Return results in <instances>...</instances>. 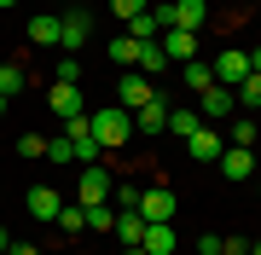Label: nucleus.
<instances>
[{"mask_svg": "<svg viewBox=\"0 0 261 255\" xmlns=\"http://www.w3.org/2000/svg\"><path fill=\"white\" fill-rule=\"evenodd\" d=\"M232 6H238V0H232Z\"/></svg>", "mask_w": 261, "mask_h": 255, "instance_id": "41", "label": "nucleus"}, {"mask_svg": "<svg viewBox=\"0 0 261 255\" xmlns=\"http://www.w3.org/2000/svg\"><path fill=\"white\" fill-rule=\"evenodd\" d=\"M23 87H29V70L23 64H0V93L12 99V93H23Z\"/></svg>", "mask_w": 261, "mask_h": 255, "instance_id": "22", "label": "nucleus"}, {"mask_svg": "<svg viewBox=\"0 0 261 255\" xmlns=\"http://www.w3.org/2000/svg\"><path fill=\"white\" fill-rule=\"evenodd\" d=\"M209 23V0H168V29H203Z\"/></svg>", "mask_w": 261, "mask_h": 255, "instance_id": "7", "label": "nucleus"}, {"mask_svg": "<svg viewBox=\"0 0 261 255\" xmlns=\"http://www.w3.org/2000/svg\"><path fill=\"white\" fill-rule=\"evenodd\" d=\"M197 255H226V244H221L215 232H203V238H197Z\"/></svg>", "mask_w": 261, "mask_h": 255, "instance_id": "33", "label": "nucleus"}, {"mask_svg": "<svg viewBox=\"0 0 261 255\" xmlns=\"http://www.w3.org/2000/svg\"><path fill=\"white\" fill-rule=\"evenodd\" d=\"M53 81H82V58H75V52H64V58L53 64Z\"/></svg>", "mask_w": 261, "mask_h": 255, "instance_id": "27", "label": "nucleus"}, {"mask_svg": "<svg viewBox=\"0 0 261 255\" xmlns=\"http://www.w3.org/2000/svg\"><path fill=\"white\" fill-rule=\"evenodd\" d=\"M157 47H163L168 64H192V58H197V35H192V29H163Z\"/></svg>", "mask_w": 261, "mask_h": 255, "instance_id": "8", "label": "nucleus"}, {"mask_svg": "<svg viewBox=\"0 0 261 255\" xmlns=\"http://www.w3.org/2000/svg\"><path fill=\"white\" fill-rule=\"evenodd\" d=\"M111 203H116V209H140V186H134V180H122V186L111 191Z\"/></svg>", "mask_w": 261, "mask_h": 255, "instance_id": "30", "label": "nucleus"}, {"mask_svg": "<svg viewBox=\"0 0 261 255\" xmlns=\"http://www.w3.org/2000/svg\"><path fill=\"white\" fill-rule=\"evenodd\" d=\"M221 174L232 180V186H238V180H250V174H255V151H244V145H226V151H221Z\"/></svg>", "mask_w": 261, "mask_h": 255, "instance_id": "14", "label": "nucleus"}, {"mask_svg": "<svg viewBox=\"0 0 261 255\" xmlns=\"http://www.w3.org/2000/svg\"><path fill=\"white\" fill-rule=\"evenodd\" d=\"M47 157L53 162H75V145L64 139V133H53V139H47Z\"/></svg>", "mask_w": 261, "mask_h": 255, "instance_id": "31", "label": "nucleus"}, {"mask_svg": "<svg viewBox=\"0 0 261 255\" xmlns=\"http://www.w3.org/2000/svg\"><path fill=\"white\" fill-rule=\"evenodd\" d=\"M140 220H174V191L168 186H140Z\"/></svg>", "mask_w": 261, "mask_h": 255, "instance_id": "9", "label": "nucleus"}, {"mask_svg": "<svg viewBox=\"0 0 261 255\" xmlns=\"http://www.w3.org/2000/svg\"><path fill=\"white\" fill-rule=\"evenodd\" d=\"M18 157H47V133H23V139H18Z\"/></svg>", "mask_w": 261, "mask_h": 255, "instance_id": "32", "label": "nucleus"}, {"mask_svg": "<svg viewBox=\"0 0 261 255\" xmlns=\"http://www.w3.org/2000/svg\"><path fill=\"white\" fill-rule=\"evenodd\" d=\"M47 104H53L58 122H70V116H87V104H82V81H53V87H47Z\"/></svg>", "mask_w": 261, "mask_h": 255, "instance_id": "4", "label": "nucleus"}, {"mask_svg": "<svg viewBox=\"0 0 261 255\" xmlns=\"http://www.w3.org/2000/svg\"><path fill=\"white\" fill-rule=\"evenodd\" d=\"M209 70H215V87H238L244 76H250V52H244V47H226Z\"/></svg>", "mask_w": 261, "mask_h": 255, "instance_id": "6", "label": "nucleus"}, {"mask_svg": "<svg viewBox=\"0 0 261 255\" xmlns=\"http://www.w3.org/2000/svg\"><path fill=\"white\" fill-rule=\"evenodd\" d=\"M58 226H64V232H87V209L82 203H64V209H58Z\"/></svg>", "mask_w": 261, "mask_h": 255, "instance_id": "26", "label": "nucleus"}, {"mask_svg": "<svg viewBox=\"0 0 261 255\" xmlns=\"http://www.w3.org/2000/svg\"><path fill=\"white\" fill-rule=\"evenodd\" d=\"M0 255H12V249H0Z\"/></svg>", "mask_w": 261, "mask_h": 255, "instance_id": "40", "label": "nucleus"}, {"mask_svg": "<svg viewBox=\"0 0 261 255\" xmlns=\"http://www.w3.org/2000/svg\"><path fill=\"white\" fill-rule=\"evenodd\" d=\"M23 41H29V47H41V52H53L58 41H64V18H58V12H41V18H29Z\"/></svg>", "mask_w": 261, "mask_h": 255, "instance_id": "5", "label": "nucleus"}, {"mask_svg": "<svg viewBox=\"0 0 261 255\" xmlns=\"http://www.w3.org/2000/svg\"><path fill=\"white\" fill-rule=\"evenodd\" d=\"M128 35H134V41H157L163 29H157V18H151V12H140V18L128 23Z\"/></svg>", "mask_w": 261, "mask_h": 255, "instance_id": "28", "label": "nucleus"}, {"mask_svg": "<svg viewBox=\"0 0 261 255\" xmlns=\"http://www.w3.org/2000/svg\"><path fill=\"white\" fill-rule=\"evenodd\" d=\"M180 70H186V93H209L215 87V70L203 64V58H192V64H180Z\"/></svg>", "mask_w": 261, "mask_h": 255, "instance_id": "20", "label": "nucleus"}, {"mask_svg": "<svg viewBox=\"0 0 261 255\" xmlns=\"http://www.w3.org/2000/svg\"><path fill=\"white\" fill-rule=\"evenodd\" d=\"M58 209H64V197L53 186H29V215L35 220H58Z\"/></svg>", "mask_w": 261, "mask_h": 255, "instance_id": "16", "label": "nucleus"}, {"mask_svg": "<svg viewBox=\"0 0 261 255\" xmlns=\"http://www.w3.org/2000/svg\"><path fill=\"white\" fill-rule=\"evenodd\" d=\"M232 87H209V93H197V110H203V122H226L232 116Z\"/></svg>", "mask_w": 261, "mask_h": 255, "instance_id": "12", "label": "nucleus"}, {"mask_svg": "<svg viewBox=\"0 0 261 255\" xmlns=\"http://www.w3.org/2000/svg\"><path fill=\"white\" fill-rule=\"evenodd\" d=\"M58 18H64V41H58V47H64V52H82V47H87V35H93V18H87L82 6L58 12Z\"/></svg>", "mask_w": 261, "mask_h": 255, "instance_id": "10", "label": "nucleus"}, {"mask_svg": "<svg viewBox=\"0 0 261 255\" xmlns=\"http://www.w3.org/2000/svg\"><path fill=\"white\" fill-rule=\"evenodd\" d=\"M111 58H116V64H140V41H134V35H116L111 41Z\"/></svg>", "mask_w": 261, "mask_h": 255, "instance_id": "25", "label": "nucleus"}, {"mask_svg": "<svg viewBox=\"0 0 261 255\" xmlns=\"http://www.w3.org/2000/svg\"><path fill=\"white\" fill-rule=\"evenodd\" d=\"M232 93H238V104H244V110H261V76H244Z\"/></svg>", "mask_w": 261, "mask_h": 255, "instance_id": "24", "label": "nucleus"}, {"mask_svg": "<svg viewBox=\"0 0 261 255\" xmlns=\"http://www.w3.org/2000/svg\"><path fill=\"white\" fill-rule=\"evenodd\" d=\"M250 255H261V238H255V244H250Z\"/></svg>", "mask_w": 261, "mask_h": 255, "instance_id": "38", "label": "nucleus"}, {"mask_svg": "<svg viewBox=\"0 0 261 255\" xmlns=\"http://www.w3.org/2000/svg\"><path fill=\"white\" fill-rule=\"evenodd\" d=\"M250 76H261V47H250Z\"/></svg>", "mask_w": 261, "mask_h": 255, "instance_id": "34", "label": "nucleus"}, {"mask_svg": "<svg viewBox=\"0 0 261 255\" xmlns=\"http://www.w3.org/2000/svg\"><path fill=\"white\" fill-rule=\"evenodd\" d=\"M168 110H174V104L157 93L151 104H140V110H134V128H140V133H163V128H168Z\"/></svg>", "mask_w": 261, "mask_h": 255, "instance_id": "13", "label": "nucleus"}, {"mask_svg": "<svg viewBox=\"0 0 261 255\" xmlns=\"http://www.w3.org/2000/svg\"><path fill=\"white\" fill-rule=\"evenodd\" d=\"M116 238H122V249H134L145 238V220H140V209H116Z\"/></svg>", "mask_w": 261, "mask_h": 255, "instance_id": "17", "label": "nucleus"}, {"mask_svg": "<svg viewBox=\"0 0 261 255\" xmlns=\"http://www.w3.org/2000/svg\"><path fill=\"white\" fill-rule=\"evenodd\" d=\"M87 226L93 232H116V203H87Z\"/></svg>", "mask_w": 261, "mask_h": 255, "instance_id": "21", "label": "nucleus"}, {"mask_svg": "<svg viewBox=\"0 0 261 255\" xmlns=\"http://www.w3.org/2000/svg\"><path fill=\"white\" fill-rule=\"evenodd\" d=\"M255 139H261V122H255V116H238V122H232V145L255 151Z\"/></svg>", "mask_w": 261, "mask_h": 255, "instance_id": "23", "label": "nucleus"}, {"mask_svg": "<svg viewBox=\"0 0 261 255\" xmlns=\"http://www.w3.org/2000/svg\"><path fill=\"white\" fill-rule=\"evenodd\" d=\"M12 6H18V0H0V12H12Z\"/></svg>", "mask_w": 261, "mask_h": 255, "instance_id": "36", "label": "nucleus"}, {"mask_svg": "<svg viewBox=\"0 0 261 255\" xmlns=\"http://www.w3.org/2000/svg\"><path fill=\"white\" fill-rule=\"evenodd\" d=\"M0 110H6V93H0Z\"/></svg>", "mask_w": 261, "mask_h": 255, "instance_id": "39", "label": "nucleus"}, {"mask_svg": "<svg viewBox=\"0 0 261 255\" xmlns=\"http://www.w3.org/2000/svg\"><path fill=\"white\" fill-rule=\"evenodd\" d=\"M12 255H41V249L35 244H12Z\"/></svg>", "mask_w": 261, "mask_h": 255, "instance_id": "35", "label": "nucleus"}, {"mask_svg": "<svg viewBox=\"0 0 261 255\" xmlns=\"http://www.w3.org/2000/svg\"><path fill=\"white\" fill-rule=\"evenodd\" d=\"M186 151H192V162H221L226 139H221L215 128H197V133H186Z\"/></svg>", "mask_w": 261, "mask_h": 255, "instance_id": "11", "label": "nucleus"}, {"mask_svg": "<svg viewBox=\"0 0 261 255\" xmlns=\"http://www.w3.org/2000/svg\"><path fill=\"white\" fill-rule=\"evenodd\" d=\"M87 122H93V139L105 145V151L128 145V133H134V116L122 110V104H105V110H87Z\"/></svg>", "mask_w": 261, "mask_h": 255, "instance_id": "1", "label": "nucleus"}, {"mask_svg": "<svg viewBox=\"0 0 261 255\" xmlns=\"http://www.w3.org/2000/svg\"><path fill=\"white\" fill-rule=\"evenodd\" d=\"M111 191H116L111 174H105L99 162H82V174H75V203H82V209L87 203H111Z\"/></svg>", "mask_w": 261, "mask_h": 255, "instance_id": "2", "label": "nucleus"}, {"mask_svg": "<svg viewBox=\"0 0 261 255\" xmlns=\"http://www.w3.org/2000/svg\"><path fill=\"white\" fill-rule=\"evenodd\" d=\"M163 70H168V58H163V47H157V41H140V76H151V81H157Z\"/></svg>", "mask_w": 261, "mask_h": 255, "instance_id": "19", "label": "nucleus"}, {"mask_svg": "<svg viewBox=\"0 0 261 255\" xmlns=\"http://www.w3.org/2000/svg\"><path fill=\"white\" fill-rule=\"evenodd\" d=\"M151 99H157V81H151V76H140V70H128V76H122L116 81V104H122V110H140V104H151Z\"/></svg>", "mask_w": 261, "mask_h": 255, "instance_id": "3", "label": "nucleus"}, {"mask_svg": "<svg viewBox=\"0 0 261 255\" xmlns=\"http://www.w3.org/2000/svg\"><path fill=\"white\" fill-rule=\"evenodd\" d=\"M122 255H145V249H140V244H134V249H122Z\"/></svg>", "mask_w": 261, "mask_h": 255, "instance_id": "37", "label": "nucleus"}, {"mask_svg": "<svg viewBox=\"0 0 261 255\" xmlns=\"http://www.w3.org/2000/svg\"><path fill=\"white\" fill-rule=\"evenodd\" d=\"M140 249H145V255H174V226H168V220H145Z\"/></svg>", "mask_w": 261, "mask_h": 255, "instance_id": "15", "label": "nucleus"}, {"mask_svg": "<svg viewBox=\"0 0 261 255\" xmlns=\"http://www.w3.org/2000/svg\"><path fill=\"white\" fill-rule=\"evenodd\" d=\"M168 128L174 133H197L203 128V110H197V104H174V110H168Z\"/></svg>", "mask_w": 261, "mask_h": 255, "instance_id": "18", "label": "nucleus"}, {"mask_svg": "<svg viewBox=\"0 0 261 255\" xmlns=\"http://www.w3.org/2000/svg\"><path fill=\"white\" fill-rule=\"evenodd\" d=\"M111 12H116L122 23H134L140 12H151V0H111Z\"/></svg>", "mask_w": 261, "mask_h": 255, "instance_id": "29", "label": "nucleus"}]
</instances>
